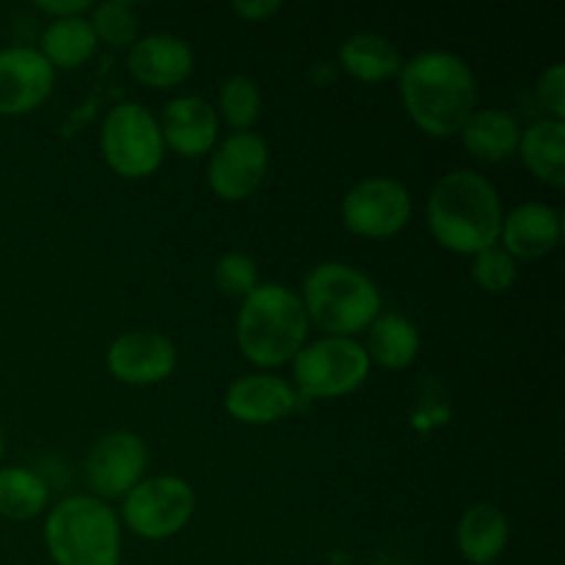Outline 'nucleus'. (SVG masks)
<instances>
[{
    "mask_svg": "<svg viewBox=\"0 0 565 565\" xmlns=\"http://www.w3.org/2000/svg\"><path fill=\"white\" fill-rule=\"evenodd\" d=\"M298 395L279 375H243L226 390L224 408L243 425H274L296 412Z\"/></svg>",
    "mask_w": 565,
    "mask_h": 565,
    "instance_id": "obj_14",
    "label": "nucleus"
},
{
    "mask_svg": "<svg viewBox=\"0 0 565 565\" xmlns=\"http://www.w3.org/2000/svg\"><path fill=\"white\" fill-rule=\"evenodd\" d=\"M516 259L502 246H491L475 254L472 276L478 281V287H483L486 292H505L516 281Z\"/></svg>",
    "mask_w": 565,
    "mask_h": 565,
    "instance_id": "obj_28",
    "label": "nucleus"
},
{
    "mask_svg": "<svg viewBox=\"0 0 565 565\" xmlns=\"http://www.w3.org/2000/svg\"><path fill=\"white\" fill-rule=\"evenodd\" d=\"M401 97L419 130L447 138L461 132L478 110V81L456 53L430 50L401 66Z\"/></svg>",
    "mask_w": 565,
    "mask_h": 565,
    "instance_id": "obj_1",
    "label": "nucleus"
},
{
    "mask_svg": "<svg viewBox=\"0 0 565 565\" xmlns=\"http://www.w3.org/2000/svg\"><path fill=\"white\" fill-rule=\"evenodd\" d=\"M132 77L149 88L180 86L193 72L191 44L171 33H152L138 39L127 53Z\"/></svg>",
    "mask_w": 565,
    "mask_h": 565,
    "instance_id": "obj_15",
    "label": "nucleus"
},
{
    "mask_svg": "<svg viewBox=\"0 0 565 565\" xmlns=\"http://www.w3.org/2000/svg\"><path fill=\"white\" fill-rule=\"evenodd\" d=\"M367 359L386 370H403L417 359L419 334L412 320L395 312H381L367 329Z\"/></svg>",
    "mask_w": 565,
    "mask_h": 565,
    "instance_id": "obj_21",
    "label": "nucleus"
},
{
    "mask_svg": "<svg viewBox=\"0 0 565 565\" xmlns=\"http://www.w3.org/2000/svg\"><path fill=\"white\" fill-rule=\"evenodd\" d=\"M522 160L541 182L552 188L565 185V125L557 119H541L519 138Z\"/></svg>",
    "mask_w": 565,
    "mask_h": 565,
    "instance_id": "obj_19",
    "label": "nucleus"
},
{
    "mask_svg": "<svg viewBox=\"0 0 565 565\" xmlns=\"http://www.w3.org/2000/svg\"><path fill=\"white\" fill-rule=\"evenodd\" d=\"M196 494L191 483L174 475L147 478L127 491L125 522L136 535L149 541H163L180 533L193 516Z\"/></svg>",
    "mask_w": 565,
    "mask_h": 565,
    "instance_id": "obj_8",
    "label": "nucleus"
},
{
    "mask_svg": "<svg viewBox=\"0 0 565 565\" xmlns=\"http://www.w3.org/2000/svg\"><path fill=\"white\" fill-rule=\"evenodd\" d=\"M55 565H121L119 519L97 497H70L44 524Z\"/></svg>",
    "mask_w": 565,
    "mask_h": 565,
    "instance_id": "obj_4",
    "label": "nucleus"
},
{
    "mask_svg": "<svg viewBox=\"0 0 565 565\" xmlns=\"http://www.w3.org/2000/svg\"><path fill=\"white\" fill-rule=\"evenodd\" d=\"M174 342L160 331H127L108 348V370L121 384H160L174 373Z\"/></svg>",
    "mask_w": 565,
    "mask_h": 565,
    "instance_id": "obj_13",
    "label": "nucleus"
},
{
    "mask_svg": "<svg viewBox=\"0 0 565 565\" xmlns=\"http://www.w3.org/2000/svg\"><path fill=\"white\" fill-rule=\"evenodd\" d=\"M539 94L541 103L546 105V110H552V119L563 121L565 119V66L555 64L544 72V77L539 81Z\"/></svg>",
    "mask_w": 565,
    "mask_h": 565,
    "instance_id": "obj_29",
    "label": "nucleus"
},
{
    "mask_svg": "<svg viewBox=\"0 0 565 565\" xmlns=\"http://www.w3.org/2000/svg\"><path fill=\"white\" fill-rule=\"evenodd\" d=\"M97 50V36L86 17H66L53 20L47 31L42 33V50L39 53L47 58V64L58 70H75L86 64Z\"/></svg>",
    "mask_w": 565,
    "mask_h": 565,
    "instance_id": "obj_23",
    "label": "nucleus"
},
{
    "mask_svg": "<svg viewBox=\"0 0 565 565\" xmlns=\"http://www.w3.org/2000/svg\"><path fill=\"white\" fill-rule=\"evenodd\" d=\"M147 469V445L132 430H114L92 447L86 458V480L97 500L127 497Z\"/></svg>",
    "mask_w": 565,
    "mask_h": 565,
    "instance_id": "obj_11",
    "label": "nucleus"
},
{
    "mask_svg": "<svg viewBox=\"0 0 565 565\" xmlns=\"http://www.w3.org/2000/svg\"><path fill=\"white\" fill-rule=\"evenodd\" d=\"M99 147H103L105 163L127 180L154 174L166 154L158 119L138 103H121L108 110Z\"/></svg>",
    "mask_w": 565,
    "mask_h": 565,
    "instance_id": "obj_6",
    "label": "nucleus"
},
{
    "mask_svg": "<svg viewBox=\"0 0 565 565\" xmlns=\"http://www.w3.org/2000/svg\"><path fill=\"white\" fill-rule=\"evenodd\" d=\"M340 64L356 81L381 83L401 75L403 61L390 39L379 36V33H356L342 42Z\"/></svg>",
    "mask_w": 565,
    "mask_h": 565,
    "instance_id": "obj_22",
    "label": "nucleus"
},
{
    "mask_svg": "<svg viewBox=\"0 0 565 565\" xmlns=\"http://www.w3.org/2000/svg\"><path fill=\"white\" fill-rule=\"evenodd\" d=\"M55 70L33 47L0 50V116H25L50 97Z\"/></svg>",
    "mask_w": 565,
    "mask_h": 565,
    "instance_id": "obj_12",
    "label": "nucleus"
},
{
    "mask_svg": "<svg viewBox=\"0 0 565 565\" xmlns=\"http://www.w3.org/2000/svg\"><path fill=\"white\" fill-rule=\"evenodd\" d=\"M303 309L309 323L329 337H353L370 329L381 315V292L367 274L342 263H323L303 281Z\"/></svg>",
    "mask_w": 565,
    "mask_h": 565,
    "instance_id": "obj_5",
    "label": "nucleus"
},
{
    "mask_svg": "<svg viewBox=\"0 0 565 565\" xmlns=\"http://www.w3.org/2000/svg\"><path fill=\"white\" fill-rule=\"evenodd\" d=\"M309 337V318L298 292L281 285H259L237 312V345L257 367L292 362Z\"/></svg>",
    "mask_w": 565,
    "mask_h": 565,
    "instance_id": "obj_3",
    "label": "nucleus"
},
{
    "mask_svg": "<svg viewBox=\"0 0 565 565\" xmlns=\"http://www.w3.org/2000/svg\"><path fill=\"white\" fill-rule=\"evenodd\" d=\"M268 174V147L257 132H232L213 152L207 182L226 202L248 199Z\"/></svg>",
    "mask_w": 565,
    "mask_h": 565,
    "instance_id": "obj_10",
    "label": "nucleus"
},
{
    "mask_svg": "<svg viewBox=\"0 0 565 565\" xmlns=\"http://www.w3.org/2000/svg\"><path fill=\"white\" fill-rule=\"evenodd\" d=\"M461 136L469 154H475L478 160H489V163H500V160H508L519 152L522 127L505 110L486 108L469 116Z\"/></svg>",
    "mask_w": 565,
    "mask_h": 565,
    "instance_id": "obj_18",
    "label": "nucleus"
},
{
    "mask_svg": "<svg viewBox=\"0 0 565 565\" xmlns=\"http://www.w3.org/2000/svg\"><path fill=\"white\" fill-rule=\"evenodd\" d=\"M0 461H3V434H0Z\"/></svg>",
    "mask_w": 565,
    "mask_h": 565,
    "instance_id": "obj_32",
    "label": "nucleus"
},
{
    "mask_svg": "<svg viewBox=\"0 0 565 565\" xmlns=\"http://www.w3.org/2000/svg\"><path fill=\"white\" fill-rule=\"evenodd\" d=\"M39 9L47 11V14H53L55 20H66V17H83L88 9H94L92 0H47V3H36Z\"/></svg>",
    "mask_w": 565,
    "mask_h": 565,
    "instance_id": "obj_31",
    "label": "nucleus"
},
{
    "mask_svg": "<svg viewBox=\"0 0 565 565\" xmlns=\"http://www.w3.org/2000/svg\"><path fill=\"white\" fill-rule=\"evenodd\" d=\"M215 287L230 298H248L259 287L257 263L243 252H230L215 263Z\"/></svg>",
    "mask_w": 565,
    "mask_h": 565,
    "instance_id": "obj_27",
    "label": "nucleus"
},
{
    "mask_svg": "<svg viewBox=\"0 0 565 565\" xmlns=\"http://www.w3.org/2000/svg\"><path fill=\"white\" fill-rule=\"evenodd\" d=\"M412 218V196L406 185L390 177H367L342 199V221L359 237H392Z\"/></svg>",
    "mask_w": 565,
    "mask_h": 565,
    "instance_id": "obj_9",
    "label": "nucleus"
},
{
    "mask_svg": "<svg viewBox=\"0 0 565 565\" xmlns=\"http://www.w3.org/2000/svg\"><path fill=\"white\" fill-rule=\"evenodd\" d=\"M561 213L550 204L527 202L502 218V243L513 259H541L561 243Z\"/></svg>",
    "mask_w": 565,
    "mask_h": 565,
    "instance_id": "obj_17",
    "label": "nucleus"
},
{
    "mask_svg": "<svg viewBox=\"0 0 565 565\" xmlns=\"http://www.w3.org/2000/svg\"><path fill=\"white\" fill-rule=\"evenodd\" d=\"M232 11L248 22H265L279 11V3L276 0H237V3H232Z\"/></svg>",
    "mask_w": 565,
    "mask_h": 565,
    "instance_id": "obj_30",
    "label": "nucleus"
},
{
    "mask_svg": "<svg viewBox=\"0 0 565 565\" xmlns=\"http://www.w3.org/2000/svg\"><path fill=\"white\" fill-rule=\"evenodd\" d=\"M92 22L97 42L103 39L110 47H132L138 42V17L132 3L127 0H108L103 6H94Z\"/></svg>",
    "mask_w": 565,
    "mask_h": 565,
    "instance_id": "obj_25",
    "label": "nucleus"
},
{
    "mask_svg": "<svg viewBox=\"0 0 565 565\" xmlns=\"http://www.w3.org/2000/svg\"><path fill=\"white\" fill-rule=\"evenodd\" d=\"M218 110L232 130H248L259 116V86L246 75L230 77L221 88Z\"/></svg>",
    "mask_w": 565,
    "mask_h": 565,
    "instance_id": "obj_26",
    "label": "nucleus"
},
{
    "mask_svg": "<svg viewBox=\"0 0 565 565\" xmlns=\"http://www.w3.org/2000/svg\"><path fill=\"white\" fill-rule=\"evenodd\" d=\"M508 544V519L494 505L469 508L458 524V550L475 565H491Z\"/></svg>",
    "mask_w": 565,
    "mask_h": 565,
    "instance_id": "obj_20",
    "label": "nucleus"
},
{
    "mask_svg": "<svg viewBox=\"0 0 565 565\" xmlns=\"http://www.w3.org/2000/svg\"><path fill=\"white\" fill-rule=\"evenodd\" d=\"M47 508V486L31 469L0 467V516L25 522Z\"/></svg>",
    "mask_w": 565,
    "mask_h": 565,
    "instance_id": "obj_24",
    "label": "nucleus"
},
{
    "mask_svg": "<svg viewBox=\"0 0 565 565\" xmlns=\"http://www.w3.org/2000/svg\"><path fill=\"white\" fill-rule=\"evenodd\" d=\"M158 127L166 147L182 158H199L218 138V114L202 97H177L163 108Z\"/></svg>",
    "mask_w": 565,
    "mask_h": 565,
    "instance_id": "obj_16",
    "label": "nucleus"
},
{
    "mask_svg": "<svg viewBox=\"0 0 565 565\" xmlns=\"http://www.w3.org/2000/svg\"><path fill=\"white\" fill-rule=\"evenodd\" d=\"M292 375L301 395L342 397L367 381L370 359L364 345L351 337H323L298 351L292 359Z\"/></svg>",
    "mask_w": 565,
    "mask_h": 565,
    "instance_id": "obj_7",
    "label": "nucleus"
},
{
    "mask_svg": "<svg viewBox=\"0 0 565 565\" xmlns=\"http://www.w3.org/2000/svg\"><path fill=\"white\" fill-rule=\"evenodd\" d=\"M502 204L478 171H450L428 196V226L436 241L456 254H480L500 243Z\"/></svg>",
    "mask_w": 565,
    "mask_h": 565,
    "instance_id": "obj_2",
    "label": "nucleus"
}]
</instances>
